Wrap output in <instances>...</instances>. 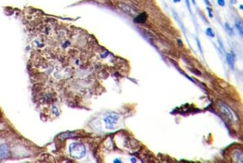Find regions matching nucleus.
I'll return each instance as SVG.
<instances>
[{"mask_svg": "<svg viewBox=\"0 0 243 163\" xmlns=\"http://www.w3.org/2000/svg\"><path fill=\"white\" fill-rule=\"evenodd\" d=\"M69 150H70L69 151L70 154L73 157H75L77 158H80L83 157L86 153L85 146L80 144H78V143H74L71 144V146L69 147Z\"/></svg>", "mask_w": 243, "mask_h": 163, "instance_id": "nucleus-1", "label": "nucleus"}, {"mask_svg": "<svg viewBox=\"0 0 243 163\" xmlns=\"http://www.w3.org/2000/svg\"><path fill=\"white\" fill-rule=\"evenodd\" d=\"M119 119V116L115 114H109L104 119L105 126L107 129H114Z\"/></svg>", "mask_w": 243, "mask_h": 163, "instance_id": "nucleus-2", "label": "nucleus"}, {"mask_svg": "<svg viewBox=\"0 0 243 163\" xmlns=\"http://www.w3.org/2000/svg\"><path fill=\"white\" fill-rule=\"evenodd\" d=\"M119 8L121 9L125 12V13H127L128 15H134L136 13H137V11L134 10L133 8H132L131 6H128V5L126 4H119Z\"/></svg>", "mask_w": 243, "mask_h": 163, "instance_id": "nucleus-3", "label": "nucleus"}, {"mask_svg": "<svg viewBox=\"0 0 243 163\" xmlns=\"http://www.w3.org/2000/svg\"><path fill=\"white\" fill-rule=\"evenodd\" d=\"M147 18H148V15L146 13H142L134 18V22L136 24H143L146 22Z\"/></svg>", "mask_w": 243, "mask_h": 163, "instance_id": "nucleus-4", "label": "nucleus"}, {"mask_svg": "<svg viewBox=\"0 0 243 163\" xmlns=\"http://www.w3.org/2000/svg\"><path fill=\"white\" fill-rule=\"evenodd\" d=\"M226 62L228 63L229 66L231 67V70L234 69V65H235V56L234 55H233L232 54H226Z\"/></svg>", "mask_w": 243, "mask_h": 163, "instance_id": "nucleus-5", "label": "nucleus"}, {"mask_svg": "<svg viewBox=\"0 0 243 163\" xmlns=\"http://www.w3.org/2000/svg\"><path fill=\"white\" fill-rule=\"evenodd\" d=\"M235 28L238 31V32L240 34V36H243V22L240 19H236L235 20Z\"/></svg>", "mask_w": 243, "mask_h": 163, "instance_id": "nucleus-6", "label": "nucleus"}, {"mask_svg": "<svg viewBox=\"0 0 243 163\" xmlns=\"http://www.w3.org/2000/svg\"><path fill=\"white\" fill-rule=\"evenodd\" d=\"M222 110L223 111V113H224L226 115V116L229 119H230L231 120H233V113L231 111V110L226 105H223L222 106Z\"/></svg>", "mask_w": 243, "mask_h": 163, "instance_id": "nucleus-7", "label": "nucleus"}, {"mask_svg": "<svg viewBox=\"0 0 243 163\" xmlns=\"http://www.w3.org/2000/svg\"><path fill=\"white\" fill-rule=\"evenodd\" d=\"M224 26H225V29H226L227 34H229V35H231V36H233L234 35V31H233V28L230 26V24L228 22H226Z\"/></svg>", "mask_w": 243, "mask_h": 163, "instance_id": "nucleus-8", "label": "nucleus"}, {"mask_svg": "<svg viewBox=\"0 0 243 163\" xmlns=\"http://www.w3.org/2000/svg\"><path fill=\"white\" fill-rule=\"evenodd\" d=\"M206 34L208 35V36H209V37H211V38H213V37H215V33H214V31H213V29H211V28H207L206 29Z\"/></svg>", "mask_w": 243, "mask_h": 163, "instance_id": "nucleus-9", "label": "nucleus"}, {"mask_svg": "<svg viewBox=\"0 0 243 163\" xmlns=\"http://www.w3.org/2000/svg\"><path fill=\"white\" fill-rule=\"evenodd\" d=\"M6 154V149L5 146H0V158H2Z\"/></svg>", "mask_w": 243, "mask_h": 163, "instance_id": "nucleus-10", "label": "nucleus"}, {"mask_svg": "<svg viewBox=\"0 0 243 163\" xmlns=\"http://www.w3.org/2000/svg\"><path fill=\"white\" fill-rule=\"evenodd\" d=\"M218 4L220 6H225V1L224 0H217Z\"/></svg>", "mask_w": 243, "mask_h": 163, "instance_id": "nucleus-11", "label": "nucleus"}, {"mask_svg": "<svg viewBox=\"0 0 243 163\" xmlns=\"http://www.w3.org/2000/svg\"><path fill=\"white\" fill-rule=\"evenodd\" d=\"M206 9H207V11H208V13H209V16L211 18H212V17H213V13H212V10H211V9L209 8V7H207Z\"/></svg>", "mask_w": 243, "mask_h": 163, "instance_id": "nucleus-12", "label": "nucleus"}, {"mask_svg": "<svg viewBox=\"0 0 243 163\" xmlns=\"http://www.w3.org/2000/svg\"><path fill=\"white\" fill-rule=\"evenodd\" d=\"M186 5H187V7H188V9H189L190 12H191V9H190V2H189V0H186Z\"/></svg>", "mask_w": 243, "mask_h": 163, "instance_id": "nucleus-13", "label": "nucleus"}, {"mask_svg": "<svg viewBox=\"0 0 243 163\" xmlns=\"http://www.w3.org/2000/svg\"><path fill=\"white\" fill-rule=\"evenodd\" d=\"M197 45H198V47H199V49H200V50L201 52H202V49H201V45H200V41H199L197 39Z\"/></svg>", "mask_w": 243, "mask_h": 163, "instance_id": "nucleus-14", "label": "nucleus"}, {"mask_svg": "<svg viewBox=\"0 0 243 163\" xmlns=\"http://www.w3.org/2000/svg\"><path fill=\"white\" fill-rule=\"evenodd\" d=\"M204 1L205 4L207 5V6H211V3H210L209 0H204Z\"/></svg>", "mask_w": 243, "mask_h": 163, "instance_id": "nucleus-15", "label": "nucleus"}, {"mask_svg": "<svg viewBox=\"0 0 243 163\" xmlns=\"http://www.w3.org/2000/svg\"><path fill=\"white\" fill-rule=\"evenodd\" d=\"M173 1H174L175 3H177V2H180L181 0H173Z\"/></svg>", "mask_w": 243, "mask_h": 163, "instance_id": "nucleus-16", "label": "nucleus"}, {"mask_svg": "<svg viewBox=\"0 0 243 163\" xmlns=\"http://www.w3.org/2000/svg\"><path fill=\"white\" fill-rule=\"evenodd\" d=\"M191 1H192V2H193L194 4H195V0H191Z\"/></svg>", "mask_w": 243, "mask_h": 163, "instance_id": "nucleus-17", "label": "nucleus"}, {"mask_svg": "<svg viewBox=\"0 0 243 163\" xmlns=\"http://www.w3.org/2000/svg\"><path fill=\"white\" fill-rule=\"evenodd\" d=\"M132 162L134 161V163H135V161H136V160H135V159L132 158Z\"/></svg>", "mask_w": 243, "mask_h": 163, "instance_id": "nucleus-18", "label": "nucleus"}, {"mask_svg": "<svg viewBox=\"0 0 243 163\" xmlns=\"http://www.w3.org/2000/svg\"><path fill=\"white\" fill-rule=\"evenodd\" d=\"M240 9H243V6H242V5H240Z\"/></svg>", "mask_w": 243, "mask_h": 163, "instance_id": "nucleus-19", "label": "nucleus"}]
</instances>
